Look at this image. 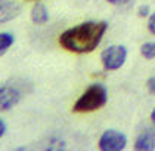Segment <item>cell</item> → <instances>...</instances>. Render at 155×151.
<instances>
[{
    "label": "cell",
    "mask_w": 155,
    "mask_h": 151,
    "mask_svg": "<svg viewBox=\"0 0 155 151\" xmlns=\"http://www.w3.org/2000/svg\"><path fill=\"white\" fill-rule=\"evenodd\" d=\"M108 102V92L105 86L96 83V84H90L86 92L75 101V104L72 107L74 113H92L96 111L102 107H105Z\"/></svg>",
    "instance_id": "cell-2"
},
{
    "label": "cell",
    "mask_w": 155,
    "mask_h": 151,
    "mask_svg": "<svg viewBox=\"0 0 155 151\" xmlns=\"http://www.w3.org/2000/svg\"><path fill=\"white\" fill-rule=\"evenodd\" d=\"M134 150L136 151H152L155 150V130L145 129L139 133V136L134 141Z\"/></svg>",
    "instance_id": "cell-7"
},
{
    "label": "cell",
    "mask_w": 155,
    "mask_h": 151,
    "mask_svg": "<svg viewBox=\"0 0 155 151\" xmlns=\"http://www.w3.org/2000/svg\"><path fill=\"white\" fill-rule=\"evenodd\" d=\"M149 12H151V8H149L148 5H142V6H139V8H137V15H139V16H142V18L149 16Z\"/></svg>",
    "instance_id": "cell-11"
},
{
    "label": "cell",
    "mask_w": 155,
    "mask_h": 151,
    "mask_svg": "<svg viewBox=\"0 0 155 151\" xmlns=\"http://www.w3.org/2000/svg\"><path fill=\"white\" fill-rule=\"evenodd\" d=\"M148 30L151 34L155 36V13L149 15V19H148Z\"/></svg>",
    "instance_id": "cell-12"
},
{
    "label": "cell",
    "mask_w": 155,
    "mask_h": 151,
    "mask_svg": "<svg viewBox=\"0 0 155 151\" xmlns=\"http://www.w3.org/2000/svg\"><path fill=\"white\" fill-rule=\"evenodd\" d=\"M146 86H148V91H149V93L155 95V76H154V77H151L149 80L146 81Z\"/></svg>",
    "instance_id": "cell-13"
},
{
    "label": "cell",
    "mask_w": 155,
    "mask_h": 151,
    "mask_svg": "<svg viewBox=\"0 0 155 151\" xmlns=\"http://www.w3.org/2000/svg\"><path fill=\"white\" fill-rule=\"evenodd\" d=\"M5 132H6V125H5V122L0 118V138L5 135Z\"/></svg>",
    "instance_id": "cell-15"
},
{
    "label": "cell",
    "mask_w": 155,
    "mask_h": 151,
    "mask_svg": "<svg viewBox=\"0 0 155 151\" xmlns=\"http://www.w3.org/2000/svg\"><path fill=\"white\" fill-rule=\"evenodd\" d=\"M15 42V37L11 33H0V57H3Z\"/></svg>",
    "instance_id": "cell-9"
},
{
    "label": "cell",
    "mask_w": 155,
    "mask_h": 151,
    "mask_svg": "<svg viewBox=\"0 0 155 151\" xmlns=\"http://www.w3.org/2000/svg\"><path fill=\"white\" fill-rule=\"evenodd\" d=\"M140 55L145 59H155V42H146L140 46Z\"/></svg>",
    "instance_id": "cell-10"
},
{
    "label": "cell",
    "mask_w": 155,
    "mask_h": 151,
    "mask_svg": "<svg viewBox=\"0 0 155 151\" xmlns=\"http://www.w3.org/2000/svg\"><path fill=\"white\" fill-rule=\"evenodd\" d=\"M21 101V92L15 86H0V111H8Z\"/></svg>",
    "instance_id": "cell-5"
},
{
    "label": "cell",
    "mask_w": 155,
    "mask_h": 151,
    "mask_svg": "<svg viewBox=\"0 0 155 151\" xmlns=\"http://www.w3.org/2000/svg\"><path fill=\"white\" fill-rule=\"evenodd\" d=\"M21 13V6L13 0H0V24L15 19Z\"/></svg>",
    "instance_id": "cell-6"
},
{
    "label": "cell",
    "mask_w": 155,
    "mask_h": 151,
    "mask_svg": "<svg viewBox=\"0 0 155 151\" xmlns=\"http://www.w3.org/2000/svg\"><path fill=\"white\" fill-rule=\"evenodd\" d=\"M31 21L36 25H43L49 21V11L43 3H36L31 9Z\"/></svg>",
    "instance_id": "cell-8"
},
{
    "label": "cell",
    "mask_w": 155,
    "mask_h": 151,
    "mask_svg": "<svg viewBox=\"0 0 155 151\" xmlns=\"http://www.w3.org/2000/svg\"><path fill=\"white\" fill-rule=\"evenodd\" d=\"M127 145V138L123 132L108 129L99 138V150L102 151H121Z\"/></svg>",
    "instance_id": "cell-4"
},
{
    "label": "cell",
    "mask_w": 155,
    "mask_h": 151,
    "mask_svg": "<svg viewBox=\"0 0 155 151\" xmlns=\"http://www.w3.org/2000/svg\"><path fill=\"white\" fill-rule=\"evenodd\" d=\"M127 59V47L123 45H112L108 46L101 53L102 65L107 71H115L124 65Z\"/></svg>",
    "instance_id": "cell-3"
},
{
    "label": "cell",
    "mask_w": 155,
    "mask_h": 151,
    "mask_svg": "<svg viewBox=\"0 0 155 151\" xmlns=\"http://www.w3.org/2000/svg\"><path fill=\"white\" fill-rule=\"evenodd\" d=\"M108 24L105 21H87L65 30L59 36V45L72 53H90L99 46Z\"/></svg>",
    "instance_id": "cell-1"
},
{
    "label": "cell",
    "mask_w": 155,
    "mask_h": 151,
    "mask_svg": "<svg viewBox=\"0 0 155 151\" xmlns=\"http://www.w3.org/2000/svg\"><path fill=\"white\" fill-rule=\"evenodd\" d=\"M107 2L111 3V5H124V3H127L130 0H107Z\"/></svg>",
    "instance_id": "cell-14"
},
{
    "label": "cell",
    "mask_w": 155,
    "mask_h": 151,
    "mask_svg": "<svg viewBox=\"0 0 155 151\" xmlns=\"http://www.w3.org/2000/svg\"><path fill=\"white\" fill-rule=\"evenodd\" d=\"M151 122L154 123V126H155V108L152 110V113H151Z\"/></svg>",
    "instance_id": "cell-16"
}]
</instances>
